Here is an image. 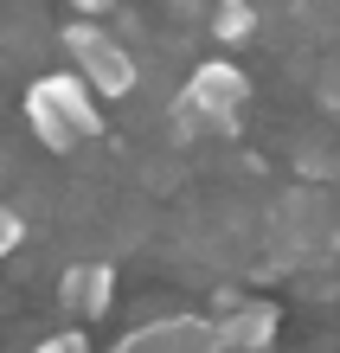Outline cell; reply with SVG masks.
<instances>
[{
	"label": "cell",
	"mask_w": 340,
	"mask_h": 353,
	"mask_svg": "<svg viewBox=\"0 0 340 353\" xmlns=\"http://www.w3.org/2000/svg\"><path fill=\"white\" fill-rule=\"evenodd\" d=\"M26 122H32V135L46 141L52 154H71L77 141H97L103 135V97L83 84V77L65 65V71H46V77H32L26 84Z\"/></svg>",
	"instance_id": "1"
},
{
	"label": "cell",
	"mask_w": 340,
	"mask_h": 353,
	"mask_svg": "<svg viewBox=\"0 0 340 353\" xmlns=\"http://www.w3.org/2000/svg\"><path fill=\"white\" fill-rule=\"evenodd\" d=\"M58 46H65V65L90 84L97 97H129L141 84V65L135 52L122 46L110 26H97V19H65V32H58Z\"/></svg>",
	"instance_id": "2"
},
{
	"label": "cell",
	"mask_w": 340,
	"mask_h": 353,
	"mask_svg": "<svg viewBox=\"0 0 340 353\" xmlns=\"http://www.w3.org/2000/svg\"><path fill=\"white\" fill-rule=\"evenodd\" d=\"M244 103H250V77L231 65V58H206V65L186 71V90H180V116L186 122H219V129H231Z\"/></svg>",
	"instance_id": "3"
},
{
	"label": "cell",
	"mask_w": 340,
	"mask_h": 353,
	"mask_svg": "<svg viewBox=\"0 0 340 353\" xmlns=\"http://www.w3.org/2000/svg\"><path fill=\"white\" fill-rule=\"evenodd\" d=\"M58 302H65L71 321H103L110 302H116V263H77V270H65Z\"/></svg>",
	"instance_id": "4"
},
{
	"label": "cell",
	"mask_w": 340,
	"mask_h": 353,
	"mask_svg": "<svg viewBox=\"0 0 340 353\" xmlns=\"http://www.w3.org/2000/svg\"><path fill=\"white\" fill-rule=\"evenodd\" d=\"M212 327H219V347L225 353H263L276 341V308H263V302H231L225 321H212Z\"/></svg>",
	"instance_id": "5"
},
{
	"label": "cell",
	"mask_w": 340,
	"mask_h": 353,
	"mask_svg": "<svg viewBox=\"0 0 340 353\" xmlns=\"http://www.w3.org/2000/svg\"><path fill=\"white\" fill-rule=\"evenodd\" d=\"M212 39L219 46H244V39H257V7L250 0H212Z\"/></svg>",
	"instance_id": "6"
},
{
	"label": "cell",
	"mask_w": 340,
	"mask_h": 353,
	"mask_svg": "<svg viewBox=\"0 0 340 353\" xmlns=\"http://www.w3.org/2000/svg\"><path fill=\"white\" fill-rule=\"evenodd\" d=\"M19 238H26V212L19 205H0V263L19 251Z\"/></svg>",
	"instance_id": "7"
},
{
	"label": "cell",
	"mask_w": 340,
	"mask_h": 353,
	"mask_svg": "<svg viewBox=\"0 0 340 353\" xmlns=\"http://www.w3.org/2000/svg\"><path fill=\"white\" fill-rule=\"evenodd\" d=\"M32 353H83V327H65V334H52V341H39Z\"/></svg>",
	"instance_id": "8"
},
{
	"label": "cell",
	"mask_w": 340,
	"mask_h": 353,
	"mask_svg": "<svg viewBox=\"0 0 340 353\" xmlns=\"http://www.w3.org/2000/svg\"><path fill=\"white\" fill-rule=\"evenodd\" d=\"M77 7H83V13H103V7H110V0H77Z\"/></svg>",
	"instance_id": "9"
}]
</instances>
